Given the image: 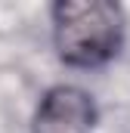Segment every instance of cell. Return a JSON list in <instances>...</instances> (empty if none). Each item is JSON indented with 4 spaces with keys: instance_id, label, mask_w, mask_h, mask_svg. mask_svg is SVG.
<instances>
[{
    "instance_id": "obj_2",
    "label": "cell",
    "mask_w": 130,
    "mask_h": 133,
    "mask_svg": "<svg viewBox=\"0 0 130 133\" xmlns=\"http://www.w3.org/2000/svg\"><path fill=\"white\" fill-rule=\"evenodd\" d=\"M96 118V102L84 87L56 84L37 102L31 118V133H93Z\"/></svg>"
},
{
    "instance_id": "obj_1",
    "label": "cell",
    "mask_w": 130,
    "mask_h": 133,
    "mask_svg": "<svg viewBox=\"0 0 130 133\" xmlns=\"http://www.w3.org/2000/svg\"><path fill=\"white\" fill-rule=\"evenodd\" d=\"M53 46L68 68H99L124 43V9L108 0H59L50 9Z\"/></svg>"
}]
</instances>
